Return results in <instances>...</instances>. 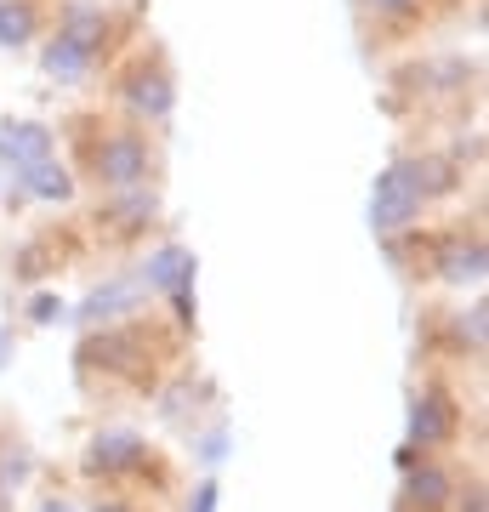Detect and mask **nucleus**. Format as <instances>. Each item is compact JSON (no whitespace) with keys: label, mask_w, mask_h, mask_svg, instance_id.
Wrapping results in <instances>:
<instances>
[{"label":"nucleus","mask_w":489,"mask_h":512,"mask_svg":"<svg viewBox=\"0 0 489 512\" xmlns=\"http://www.w3.org/2000/svg\"><path fill=\"white\" fill-rule=\"evenodd\" d=\"M0 160H12L18 171L23 165H35V160H52V137H46V126L12 120V126L0 131Z\"/></svg>","instance_id":"3"},{"label":"nucleus","mask_w":489,"mask_h":512,"mask_svg":"<svg viewBox=\"0 0 489 512\" xmlns=\"http://www.w3.org/2000/svg\"><path fill=\"white\" fill-rule=\"evenodd\" d=\"M410 495H416V501H427V507H433V501H444V473H433V467H427V473H416V478H410Z\"/></svg>","instance_id":"16"},{"label":"nucleus","mask_w":489,"mask_h":512,"mask_svg":"<svg viewBox=\"0 0 489 512\" xmlns=\"http://www.w3.org/2000/svg\"><path fill=\"white\" fill-rule=\"evenodd\" d=\"M23 183L35 188L40 200H69V171L52 160H35V165H23Z\"/></svg>","instance_id":"11"},{"label":"nucleus","mask_w":489,"mask_h":512,"mask_svg":"<svg viewBox=\"0 0 489 512\" xmlns=\"http://www.w3.org/2000/svg\"><path fill=\"white\" fill-rule=\"evenodd\" d=\"M188 274H194V256L188 251H160L148 262V285H160V291H188Z\"/></svg>","instance_id":"7"},{"label":"nucleus","mask_w":489,"mask_h":512,"mask_svg":"<svg viewBox=\"0 0 489 512\" xmlns=\"http://www.w3.org/2000/svg\"><path fill=\"white\" fill-rule=\"evenodd\" d=\"M194 512H217V484H200V495H194Z\"/></svg>","instance_id":"18"},{"label":"nucleus","mask_w":489,"mask_h":512,"mask_svg":"<svg viewBox=\"0 0 489 512\" xmlns=\"http://www.w3.org/2000/svg\"><path fill=\"white\" fill-rule=\"evenodd\" d=\"M461 330H467V342H472V348H484V308H472V319H467Z\"/></svg>","instance_id":"17"},{"label":"nucleus","mask_w":489,"mask_h":512,"mask_svg":"<svg viewBox=\"0 0 489 512\" xmlns=\"http://www.w3.org/2000/svg\"><path fill=\"white\" fill-rule=\"evenodd\" d=\"M376 6H393V12H399V6H410V0H376Z\"/></svg>","instance_id":"22"},{"label":"nucleus","mask_w":489,"mask_h":512,"mask_svg":"<svg viewBox=\"0 0 489 512\" xmlns=\"http://www.w3.org/2000/svg\"><path fill=\"white\" fill-rule=\"evenodd\" d=\"M97 512H126V507H97Z\"/></svg>","instance_id":"24"},{"label":"nucleus","mask_w":489,"mask_h":512,"mask_svg":"<svg viewBox=\"0 0 489 512\" xmlns=\"http://www.w3.org/2000/svg\"><path fill=\"white\" fill-rule=\"evenodd\" d=\"M137 461H143V439H131V433H103L86 450V467H97V473H120V467H137Z\"/></svg>","instance_id":"5"},{"label":"nucleus","mask_w":489,"mask_h":512,"mask_svg":"<svg viewBox=\"0 0 489 512\" xmlns=\"http://www.w3.org/2000/svg\"><path fill=\"white\" fill-rule=\"evenodd\" d=\"M0 365H6V330H0Z\"/></svg>","instance_id":"23"},{"label":"nucleus","mask_w":489,"mask_h":512,"mask_svg":"<svg viewBox=\"0 0 489 512\" xmlns=\"http://www.w3.org/2000/svg\"><path fill=\"white\" fill-rule=\"evenodd\" d=\"M57 313H63V308H57L52 296H40V302H35V319H40V325H46V319H57Z\"/></svg>","instance_id":"19"},{"label":"nucleus","mask_w":489,"mask_h":512,"mask_svg":"<svg viewBox=\"0 0 489 512\" xmlns=\"http://www.w3.org/2000/svg\"><path fill=\"white\" fill-rule=\"evenodd\" d=\"M455 427V410L444 404V393H421L416 404H410V439L416 444H444Z\"/></svg>","instance_id":"4"},{"label":"nucleus","mask_w":489,"mask_h":512,"mask_svg":"<svg viewBox=\"0 0 489 512\" xmlns=\"http://www.w3.org/2000/svg\"><path fill=\"white\" fill-rule=\"evenodd\" d=\"M461 512H484V490H478V484L467 490V501H461Z\"/></svg>","instance_id":"20"},{"label":"nucleus","mask_w":489,"mask_h":512,"mask_svg":"<svg viewBox=\"0 0 489 512\" xmlns=\"http://www.w3.org/2000/svg\"><path fill=\"white\" fill-rule=\"evenodd\" d=\"M399 177L416 188V194H444V188L455 183V171L444 160H410V165H399Z\"/></svg>","instance_id":"9"},{"label":"nucleus","mask_w":489,"mask_h":512,"mask_svg":"<svg viewBox=\"0 0 489 512\" xmlns=\"http://www.w3.org/2000/svg\"><path fill=\"white\" fill-rule=\"evenodd\" d=\"M126 308H131V285H103V291L91 296L80 313H86L91 325H97V319H114V313H126Z\"/></svg>","instance_id":"13"},{"label":"nucleus","mask_w":489,"mask_h":512,"mask_svg":"<svg viewBox=\"0 0 489 512\" xmlns=\"http://www.w3.org/2000/svg\"><path fill=\"white\" fill-rule=\"evenodd\" d=\"M126 97H131V109L148 114V120H165V114H171V80H165V74H148L143 69L126 86Z\"/></svg>","instance_id":"6"},{"label":"nucleus","mask_w":489,"mask_h":512,"mask_svg":"<svg viewBox=\"0 0 489 512\" xmlns=\"http://www.w3.org/2000/svg\"><path fill=\"white\" fill-rule=\"evenodd\" d=\"M86 63H91V52L86 46H74V40H63V35H57L52 52H46V74H52V80H80Z\"/></svg>","instance_id":"10"},{"label":"nucleus","mask_w":489,"mask_h":512,"mask_svg":"<svg viewBox=\"0 0 489 512\" xmlns=\"http://www.w3.org/2000/svg\"><path fill=\"white\" fill-rule=\"evenodd\" d=\"M438 268H444V279H455V285H478L484 279V251L478 245H444V256H438Z\"/></svg>","instance_id":"8"},{"label":"nucleus","mask_w":489,"mask_h":512,"mask_svg":"<svg viewBox=\"0 0 489 512\" xmlns=\"http://www.w3.org/2000/svg\"><path fill=\"white\" fill-rule=\"evenodd\" d=\"M63 40H74V46L97 52V40H103V12H97V6H74V12H69V29H63Z\"/></svg>","instance_id":"12"},{"label":"nucleus","mask_w":489,"mask_h":512,"mask_svg":"<svg viewBox=\"0 0 489 512\" xmlns=\"http://www.w3.org/2000/svg\"><path fill=\"white\" fill-rule=\"evenodd\" d=\"M40 512H74V507H69V501H46Z\"/></svg>","instance_id":"21"},{"label":"nucleus","mask_w":489,"mask_h":512,"mask_svg":"<svg viewBox=\"0 0 489 512\" xmlns=\"http://www.w3.org/2000/svg\"><path fill=\"white\" fill-rule=\"evenodd\" d=\"M148 177V148L137 137H109V143L97 148V183L109 188H131Z\"/></svg>","instance_id":"1"},{"label":"nucleus","mask_w":489,"mask_h":512,"mask_svg":"<svg viewBox=\"0 0 489 512\" xmlns=\"http://www.w3.org/2000/svg\"><path fill=\"white\" fill-rule=\"evenodd\" d=\"M416 211H421V194L404 183L399 171H387L376 183V194H370V222H376L381 234H393V228H404Z\"/></svg>","instance_id":"2"},{"label":"nucleus","mask_w":489,"mask_h":512,"mask_svg":"<svg viewBox=\"0 0 489 512\" xmlns=\"http://www.w3.org/2000/svg\"><path fill=\"white\" fill-rule=\"evenodd\" d=\"M35 35V12L29 6H0V46H23Z\"/></svg>","instance_id":"14"},{"label":"nucleus","mask_w":489,"mask_h":512,"mask_svg":"<svg viewBox=\"0 0 489 512\" xmlns=\"http://www.w3.org/2000/svg\"><path fill=\"white\" fill-rule=\"evenodd\" d=\"M148 217H154V200H143V194L114 205V228H137V222H148Z\"/></svg>","instance_id":"15"}]
</instances>
